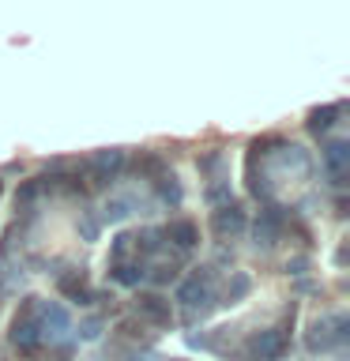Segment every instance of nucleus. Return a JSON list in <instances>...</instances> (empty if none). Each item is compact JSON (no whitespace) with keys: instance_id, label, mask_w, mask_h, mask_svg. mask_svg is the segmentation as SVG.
<instances>
[{"instance_id":"nucleus-1","label":"nucleus","mask_w":350,"mask_h":361,"mask_svg":"<svg viewBox=\"0 0 350 361\" xmlns=\"http://www.w3.org/2000/svg\"><path fill=\"white\" fill-rule=\"evenodd\" d=\"M177 301L181 305H207L211 301V267H200L177 286Z\"/></svg>"},{"instance_id":"nucleus-2","label":"nucleus","mask_w":350,"mask_h":361,"mask_svg":"<svg viewBox=\"0 0 350 361\" xmlns=\"http://www.w3.org/2000/svg\"><path fill=\"white\" fill-rule=\"evenodd\" d=\"M282 226H286V219H282V211L279 207H264L256 214V226H253V237H256V245H275L279 237H282Z\"/></svg>"},{"instance_id":"nucleus-3","label":"nucleus","mask_w":350,"mask_h":361,"mask_svg":"<svg viewBox=\"0 0 350 361\" xmlns=\"http://www.w3.org/2000/svg\"><path fill=\"white\" fill-rule=\"evenodd\" d=\"M282 354H286V331H279V327L260 331L253 338V357L256 361H279Z\"/></svg>"},{"instance_id":"nucleus-4","label":"nucleus","mask_w":350,"mask_h":361,"mask_svg":"<svg viewBox=\"0 0 350 361\" xmlns=\"http://www.w3.org/2000/svg\"><path fill=\"white\" fill-rule=\"evenodd\" d=\"M211 226H215V233H219V237H237L245 230V211L237 207V203H222V207L215 211Z\"/></svg>"},{"instance_id":"nucleus-5","label":"nucleus","mask_w":350,"mask_h":361,"mask_svg":"<svg viewBox=\"0 0 350 361\" xmlns=\"http://www.w3.org/2000/svg\"><path fill=\"white\" fill-rule=\"evenodd\" d=\"M124 166V151H98L95 158H90V173H95V185H106V180H113L121 173Z\"/></svg>"},{"instance_id":"nucleus-6","label":"nucleus","mask_w":350,"mask_h":361,"mask_svg":"<svg viewBox=\"0 0 350 361\" xmlns=\"http://www.w3.org/2000/svg\"><path fill=\"white\" fill-rule=\"evenodd\" d=\"M135 312L147 316L151 324H169V320H174L169 301L162 298V293H140V298H135Z\"/></svg>"},{"instance_id":"nucleus-7","label":"nucleus","mask_w":350,"mask_h":361,"mask_svg":"<svg viewBox=\"0 0 350 361\" xmlns=\"http://www.w3.org/2000/svg\"><path fill=\"white\" fill-rule=\"evenodd\" d=\"M324 162H327V169H332L335 185H343V173H346V162H350V143L346 140L327 143L324 147Z\"/></svg>"},{"instance_id":"nucleus-8","label":"nucleus","mask_w":350,"mask_h":361,"mask_svg":"<svg viewBox=\"0 0 350 361\" xmlns=\"http://www.w3.org/2000/svg\"><path fill=\"white\" fill-rule=\"evenodd\" d=\"M56 286H61V293L68 301H79V305H90L95 301V293L87 290V279L79 275V271H72V275H61L56 279Z\"/></svg>"},{"instance_id":"nucleus-9","label":"nucleus","mask_w":350,"mask_h":361,"mask_svg":"<svg viewBox=\"0 0 350 361\" xmlns=\"http://www.w3.org/2000/svg\"><path fill=\"white\" fill-rule=\"evenodd\" d=\"M162 233H166V241H174V245L181 248V252H188V248L200 241V230H196V222H169Z\"/></svg>"},{"instance_id":"nucleus-10","label":"nucleus","mask_w":350,"mask_h":361,"mask_svg":"<svg viewBox=\"0 0 350 361\" xmlns=\"http://www.w3.org/2000/svg\"><path fill=\"white\" fill-rule=\"evenodd\" d=\"M339 113H343V106H324V109H313V113H309V132H313V135H324V132L335 124Z\"/></svg>"},{"instance_id":"nucleus-11","label":"nucleus","mask_w":350,"mask_h":361,"mask_svg":"<svg viewBox=\"0 0 350 361\" xmlns=\"http://www.w3.org/2000/svg\"><path fill=\"white\" fill-rule=\"evenodd\" d=\"M113 279H117L121 286H140V282L147 279V267L143 264H117L113 267Z\"/></svg>"},{"instance_id":"nucleus-12","label":"nucleus","mask_w":350,"mask_h":361,"mask_svg":"<svg viewBox=\"0 0 350 361\" xmlns=\"http://www.w3.org/2000/svg\"><path fill=\"white\" fill-rule=\"evenodd\" d=\"M132 241H135V248H140L143 256H155L158 248H162V241H166V233L158 230V226H151V230H143L140 237H132Z\"/></svg>"},{"instance_id":"nucleus-13","label":"nucleus","mask_w":350,"mask_h":361,"mask_svg":"<svg viewBox=\"0 0 350 361\" xmlns=\"http://www.w3.org/2000/svg\"><path fill=\"white\" fill-rule=\"evenodd\" d=\"M42 192H45L42 177H34V180H23V185H19V192H16V207H19V211H27L30 203L42 196Z\"/></svg>"},{"instance_id":"nucleus-14","label":"nucleus","mask_w":350,"mask_h":361,"mask_svg":"<svg viewBox=\"0 0 350 361\" xmlns=\"http://www.w3.org/2000/svg\"><path fill=\"white\" fill-rule=\"evenodd\" d=\"M155 188H158V200H162V203H174V207L181 203V185L174 180V173H162L155 180Z\"/></svg>"},{"instance_id":"nucleus-15","label":"nucleus","mask_w":350,"mask_h":361,"mask_svg":"<svg viewBox=\"0 0 350 361\" xmlns=\"http://www.w3.org/2000/svg\"><path fill=\"white\" fill-rule=\"evenodd\" d=\"M128 211H132V200L113 196V200H106V207H102V219H106V222H121Z\"/></svg>"},{"instance_id":"nucleus-16","label":"nucleus","mask_w":350,"mask_h":361,"mask_svg":"<svg viewBox=\"0 0 350 361\" xmlns=\"http://www.w3.org/2000/svg\"><path fill=\"white\" fill-rule=\"evenodd\" d=\"M248 290H253V279H248V275H241V271H237V275L230 279V286H226V298H230V301H237V298H245Z\"/></svg>"},{"instance_id":"nucleus-17","label":"nucleus","mask_w":350,"mask_h":361,"mask_svg":"<svg viewBox=\"0 0 350 361\" xmlns=\"http://www.w3.org/2000/svg\"><path fill=\"white\" fill-rule=\"evenodd\" d=\"M98 335H102V320H98V316H90V320L79 324V338H83V343H95Z\"/></svg>"},{"instance_id":"nucleus-18","label":"nucleus","mask_w":350,"mask_h":361,"mask_svg":"<svg viewBox=\"0 0 350 361\" xmlns=\"http://www.w3.org/2000/svg\"><path fill=\"white\" fill-rule=\"evenodd\" d=\"M128 245H132V233H117V237H113V248H109V252H113V259H117V264H121V256L128 252Z\"/></svg>"},{"instance_id":"nucleus-19","label":"nucleus","mask_w":350,"mask_h":361,"mask_svg":"<svg viewBox=\"0 0 350 361\" xmlns=\"http://www.w3.org/2000/svg\"><path fill=\"white\" fill-rule=\"evenodd\" d=\"M151 279L158 282V286H162V282H174V279H177V267H174V264H162V267L151 271Z\"/></svg>"},{"instance_id":"nucleus-20","label":"nucleus","mask_w":350,"mask_h":361,"mask_svg":"<svg viewBox=\"0 0 350 361\" xmlns=\"http://www.w3.org/2000/svg\"><path fill=\"white\" fill-rule=\"evenodd\" d=\"M207 200H211V203H222V200H230V188H226V185H215V188L207 192Z\"/></svg>"},{"instance_id":"nucleus-21","label":"nucleus","mask_w":350,"mask_h":361,"mask_svg":"<svg viewBox=\"0 0 350 361\" xmlns=\"http://www.w3.org/2000/svg\"><path fill=\"white\" fill-rule=\"evenodd\" d=\"M79 233H83L87 241H95V237H98V222H95V219H87L83 226H79Z\"/></svg>"}]
</instances>
